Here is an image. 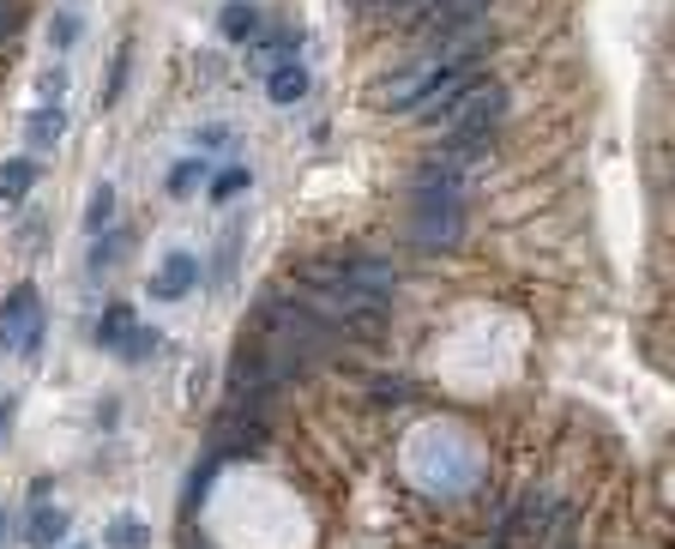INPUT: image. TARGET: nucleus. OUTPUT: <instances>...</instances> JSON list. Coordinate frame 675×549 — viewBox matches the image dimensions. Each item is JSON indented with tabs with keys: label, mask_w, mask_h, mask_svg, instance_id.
<instances>
[{
	"label": "nucleus",
	"mask_w": 675,
	"mask_h": 549,
	"mask_svg": "<svg viewBox=\"0 0 675 549\" xmlns=\"http://www.w3.org/2000/svg\"><path fill=\"white\" fill-rule=\"evenodd\" d=\"M193 549H205V544H193Z\"/></svg>",
	"instance_id": "bb28decb"
},
{
	"label": "nucleus",
	"mask_w": 675,
	"mask_h": 549,
	"mask_svg": "<svg viewBox=\"0 0 675 549\" xmlns=\"http://www.w3.org/2000/svg\"><path fill=\"white\" fill-rule=\"evenodd\" d=\"M48 37H55V49H67V43L79 37V19H72V13H60L55 25H48Z\"/></svg>",
	"instance_id": "4be33fe9"
},
{
	"label": "nucleus",
	"mask_w": 675,
	"mask_h": 549,
	"mask_svg": "<svg viewBox=\"0 0 675 549\" xmlns=\"http://www.w3.org/2000/svg\"><path fill=\"white\" fill-rule=\"evenodd\" d=\"M501 110H506V91L494 85V79H470L434 122H441L446 139H489L494 122H501Z\"/></svg>",
	"instance_id": "f257e3e1"
},
{
	"label": "nucleus",
	"mask_w": 675,
	"mask_h": 549,
	"mask_svg": "<svg viewBox=\"0 0 675 549\" xmlns=\"http://www.w3.org/2000/svg\"><path fill=\"white\" fill-rule=\"evenodd\" d=\"M284 49H296V37H289V31H272V37H260V43H253V67H260V73H272L277 61H289Z\"/></svg>",
	"instance_id": "f8f14e48"
},
{
	"label": "nucleus",
	"mask_w": 675,
	"mask_h": 549,
	"mask_svg": "<svg viewBox=\"0 0 675 549\" xmlns=\"http://www.w3.org/2000/svg\"><path fill=\"white\" fill-rule=\"evenodd\" d=\"M0 537H7V519H0Z\"/></svg>",
	"instance_id": "a878e982"
},
{
	"label": "nucleus",
	"mask_w": 675,
	"mask_h": 549,
	"mask_svg": "<svg viewBox=\"0 0 675 549\" xmlns=\"http://www.w3.org/2000/svg\"><path fill=\"white\" fill-rule=\"evenodd\" d=\"M108 218H115V187H96V194H91V211H84V230H91V236H103V224Z\"/></svg>",
	"instance_id": "dca6fc26"
},
{
	"label": "nucleus",
	"mask_w": 675,
	"mask_h": 549,
	"mask_svg": "<svg viewBox=\"0 0 675 549\" xmlns=\"http://www.w3.org/2000/svg\"><path fill=\"white\" fill-rule=\"evenodd\" d=\"M253 31H260V13H253V7H248V0H229V7H224V37H253Z\"/></svg>",
	"instance_id": "4468645a"
},
{
	"label": "nucleus",
	"mask_w": 675,
	"mask_h": 549,
	"mask_svg": "<svg viewBox=\"0 0 675 549\" xmlns=\"http://www.w3.org/2000/svg\"><path fill=\"white\" fill-rule=\"evenodd\" d=\"M151 351H157V332H145V327H133L127 344H121V356H127V363H145Z\"/></svg>",
	"instance_id": "6ab92c4d"
},
{
	"label": "nucleus",
	"mask_w": 675,
	"mask_h": 549,
	"mask_svg": "<svg viewBox=\"0 0 675 549\" xmlns=\"http://www.w3.org/2000/svg\"><path fill=\"white\" fill-rule=\"evenodd\" d=\"M241 187H248V163H236V170H224V175H217V182H211V199L224 206V199H236Z\"/></svg>",
	"instance_id": "a211bd4d"
},
{
	"label": "nucleus",
	"mask_w": 675,
	"mask_h": 549,
	"mask_svg": "<svg viewBox=\"0 0 675 549\" xmlns=\"http://www.w3.org/2000/svg\"><path fill=\"white\" fill-rule=\"evenodd\" d=\"M193 284H199V260H193L187 248H175V254H169L163 266H157L151 296H157V302H181V296H187Z\"/></svg>",
	"instance_id": "423d86ee"
},
{
	"label": "nucleus",
	"mask_w": 675,
	"mask_h": 549,
	"mask_svg": "<svg viewBox=\"0 0 675 549\" xmlns=\"http://www.w3.org/2000/svg\"><path fill=\"white\" fill-rule=\"evenodd\" d=\"M7 423H12V399H7V411H0V435H7Z\"/></svg>",
	"instance_id": "393cba45"
},
{
	"label": "nucleus",
	"mask_w": 675,
	"mask_h": 549,
	"mask_svg": "<svg viewBox=\"0 0 675 549\" xmlns=\"http://www.w3.org/2000/svg\"><path fill=\"white\" fill-rule=\"evenodd\" d=\"M265 91H272V103H277V110L301 103V98H308V67H301L296 55H289V61H277V67H272V79H265Z\"/></svg>",
	"instance_id": "6e6552de"
},
{
	"label": "nucleus",
	"mask_w": 675,
	"mask_h": 549,
	"mask_svg": "<svg viewBox=\"0 0 675 549\" xmlns=\"http://www.w3.org/2000/svg\"><path fill=\"white\" fill-rule=\"evenodd\" d=\"M127 332H133V308H127V302H115V308L103 314V327H96V339H103L108 351H121V344H127Z\"/></svg>",
	"instance_id": "ddd939ff"
},
{
	"label": "nucleus",
	"mask_w": 675,
	"mask_h": 549,
	"mask_svg": "<svg viewBox=\"0 0 675 549\" xmlns=\"http://www.w3.org/2000/svg\"><path fill=\"white\" fill-rule=\"evenodd\" d=\"M199 175H205L199 158H181L175 170H169V194H193V187H199Z\"/></svg>",
	"instance_id": "f3484780"
},
{
	"label": "nucleus",
	"mask_w": 675,
	"mask_h": 549,
	"mask_svg": "<svg viewBox=\"0 0 675 549\" xmlns=\"http://www.w3.org/2000/svg\"><path fill=\"white\" fill-rule=\"evenodd\" d=\"M127 61H133V49H121V55H115V73H108V91H103V103H115V98H121V85H127Z\"/></svg>",
	"instance_id": "412c9836"
},
{
	"label": "nucleus",
	"mask_w": 675,
	"mask_h": 549,
	"mask_svg": "<svg viewBox=\"0 0 675 549\" xmlns=\"http://www.w3.org/2000/svg\"><path fill=\"white\" fill-rule=\"evenodd\" d=\"M494 0H404L398 7V25H416L422 37L428 31H446V25H465V19H489Z\"/></svg>",
	"instance_id": "20e7f679"
},
{
	"label": "nucleus",
	"mask_w": 675,
	"mask_h": 549,
	"mask_svg": "<svg viewBox=\"0 0 675 549\" xmlns=\"http://www.w3.org/2000/svg\"><path fill=\"white\" fill-rule=\"evenodd\" d=\"M60 134H67V115H60V103H55V110H36V115H31V146H55Z\"/></svg>",
	"instance_id": "2eb2a0df"
},
{
	"label": "nucleus",
	"mask_w": 675,
	"mask_h": 549,
	"mask_svg": "<svg viewBox=\"0 0 675 549\" xmlns=\"http://www.w3.org/2000/svg\"><path fill=\"white\" fill-rule=\"evenodd\" d=\"M72 549H84V544H72Z\"/></svg>",
	"instance_id": "cd10ccee"
},
{
	"label": "nucleus",
	"mask_w": 675,
	"mask_h": 549,
	"mask_svg": "<svg viewBox=\"0 0 675 549\" xmlns=\"http://www.w3.org/2000/svg\"><path fill=\"white\" fill-rule=\"evenodd\" d=\"M60 85H67V73H60V67H55V73H43V98H60Z\"/></svg>",
	"instance_id": "b1692460"
},
{
	"label": "nucleus",
	"mask_w": 675,
	"mask_h": 549,
	"mask_svg": "<svg viewBox=\"0 0 675 549\" xmlns=\"http://www.w3.org/2000/svg\"><path fill=\"white\" fill-rule=\"evenodd\" d=\"M103 549H151V531H145L139 519H115L103 531Z\"/></svg>",
	"instance_id": "9b49d317"
},
{
	"label": "nucleus",
	"mask_w": 675,
	"mask_h": 549,
	"mask_svg": "<svg viewBox=\"0 0 675 549\" xmlns=\"http://www.w3.org/2000/svg\"><path fill=\"white\" fill-rule=\"evenodd\" d=\"M265 441H272V428H265L260 404H236V411H229L224 423L211 428V453H217V459H241V453H260Z\"/></svg>",
	"instance_id": "7ed1b4c3"
},
{
	"label": "nucleus",
	"mask_w": 675,
	"mask_h": 549,
	"mask_svg": "<svg viewBox=\"0 0 675 549\" xmlns=\"http://www.w3.org/2000/svg\"><path fill=\"white\" fill-rule=\"evenodd\" d=\"M19 31V0H0V43Z\"/></svg>",
	"instance_id": "5701e85b"
},
{
	"label": "nucleus",
	"mask_w": 675,
	"mask_h": 549,
	"mask_svg": "<svg viewBox=\"0 0 675 549\" xmlns=\"http://www.w3.org/2000/svg\"><path fill=\"white\" fill-rule=\"evenodd\" d=\"M31 182H36V163L31 158L0 163V199H24V194H31Z\"/></svg>",
	"instance_id": "9d476101"
},
{
	"label": "nucleus",
	"mask_w": 675,
	"mask_h": 549,
	"mask_svg": "<svg viewBox=\"0 0 675 549\" xmlns=\"http://www.w3.org/2000/svg\"><path fill=\"white\" fill-rule=\"evenodd\" d=\"M24 537H31L36 549H55L60 537H67V513H60V507H36L31 525H24Z\"/></svg>",
	"instance_id": "1a4fd4ad"
},
{
	"label": "nucleus",
	"mask_w": 675,
	"mask_h": 549,
	"mask_svg": "<svg viewBox=\"0 0 675 549\" xmlns=\"http://www.w3.org/2000/svg\"><path fill=\"white\" fill-rule=\"evenodd\" d=\"M441 73H446V67H434V61H422V55H416L404 73H392V79H380V85H374V110H386V115H392V110H416V98Z\"/></svg>",
	"instance_id": "39448f33"
},
{
	"label": "nucleus",
	"mask_w": 675,
	"mask_h": 549,
	"mask_svg": "<svg viewBox=\"0 0 675 549\" xmlns=\"http://www.w3.org/2000/svg\"><path fill=\"white\" fill-rule=\"evenodd\" d=\"M121 248H127V236H121V230H115V236H108V242H96V254H91V266H96V272H103V266H115V254H121Z\"/></svg>",
	"instance_id": "aec40b11"
},
{
	"label": "nucleus",
	"mask_w": 675,
	"mask_h": 549,
	"mask_svg": "<svg viewBox=\"0 0 675 549\" xmlns=\"http://www.w3.org/2000/svg\"><path fill=\"white\" fill-rule=\"evenodd\" d=\"M489 43H494L489 19H465V25L428 31V37H422V61H434V67H470L482 49H489Z\"/></svg>",
	"instance_id": "f03ea898"
},
{
	"label": "nucleus",
	"mask_w": 675,
	"mask_h": 549,
	"mask_svg": "<svg viewBox=\"0 0 675 549\" xmlns=\"http://www.w3.org/2000/svg\"><path fill=\"white\" fill-rule=\"evenodd\" d=\"M31 320H36V284H19V290L7 296V308H0V351H19Z\"/></svg>",
	"instance_id": "0eeeda50"
}]
</instances>
